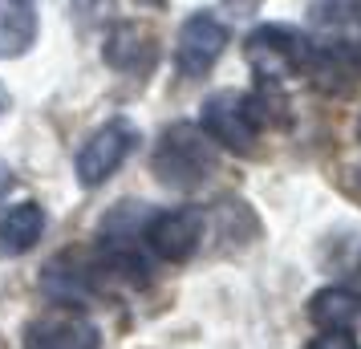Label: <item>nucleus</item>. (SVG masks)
<instances>
[{
	"mask_svg": "<svg viewBox=\"0 0 361 349\" xmlns=\"http://www.w3.org/2000/svg\"><path fill=\"white\" fill-rule=\"evenodd\" d=\"M37 41L33 0H0V57H20Z\"/></svg>",
	"mask_w": 361,
	"mask_h": 349,
	"instance_id": "f8f14e48",
	"label": "nucleus"
},
{
	"mask_svg": "<svg viewBox=\"0 0 361 349\" xmlns=\"http://www.w3.org/2000/svg\"><path fill=\"white\" fill-rule=\"evenodd\" d=\"M309 349H361L353 341V333H337V329H325L321 337H312Z\"/></svg>",
	"mask_w": 361,
	"mask_h": 349,
	"instance_id": "4468645a",
	"label": "nucleus"
},
{
	"mask_svg": "<svg viewBox=\"0 0 361 349\" xmlns=\"http://www.w3.org/2000/svg\"><path fill=\"white\" fill-rule=\"evenodd\" d=\"M134 4H142V8H163L166 0H134Z\"/></svg>",
	"mask_w": 361,
	"mask_h": 349,
	"instance_id": "dca6fc26",
	"label": "nucleus"
},
{
	"mask_svg": "<svg viewBox=\"0 0 361 349\" xmlns=\"http://www.w3.org/2000/svg\"><path fill=\"white\" fill-rule=\"evenodd\" d=\"M219 166V147L207 134L199 130L195 122H175L171 130H163L159 147L150 154V171L154 179L175 191H195L215 175Z\"/></svg>",
	"mask_w": 361,
	"mask_h": 349,
	"instance_id": "f257e3e1",
	"label": "nucleus"
},
{
	"mask_svg": "<svg viewBox=\"0 0 361 349\" xmlns=\"http://www.w3.org/2000/svg\"><path fill=\"white\" fill-rule=\"evenodd\" d=\"M147 244L154 256H163L171 264L191 260L203 240V212L199 207H175V212H159L147 219Z\"/></svg>",
	"mask_w": 361,
	"mask_h": 349,
	"instance_id": "0eeeda50",
	"label": "nucleus"
},
{
	"mask_svg": "<svg viewBox=\"0 0 361 349\" xmlns=\"http://www.w3.org/2000/svg\"><path fill=\"white\" fill-rule=\"evenodd\" d=\"M13 179H17V175H13V166H8L4 159H0V200L8 195V187H13Z\"/></svg>",
	"mask_w": 361,
	"mask_h": 349,
	"instance_id": "2eb2a0df",
	"label": "nucleus"
},
{
	"mask_svg": "<svg viewBox=\"0 0 361 349\" xmlns=\"http://www.w3.org/2000/svg\"><path fill=\"white\" fill-rule=\"evenodd\" d=\"M312 37L296 33L288 25H264L247 37V61L260 73V82H288L309 69Z\"/></svg>",
	"mask_w": 361,
	"mask_h": 349,
	"instance_id": "7ed1b4c3",
	"label": "nucleus"
},
{
	"mask_svg": "<svg viewBox=\"0 0 361 349\" xmlns=\"http://www.w3.org/2000/svg\"><path fill=\"white\" fill-rule=\"evenodd\" d=\"M106 66H114L118 73H138V78H147L154 61H159V41L142 29V25H134V20H118L110 37H106Z\"/></svg>",
	"mask_w": 361,
	"mask_h": 349,
	"instance_id": "1a4fd4ad",
	"label": "nucleus"
},
{
	"mask_svg": "<svg viewBox=\"0 0 361 349\" xmlns=\"http://www.w3.org/2000/svg\"><path fill=\"white\" fill-rule=\"evenodd\" d=\"M73 4V13H78V20H82L85 29L90 25H102V20L114 13V0H69Z\"/></svg>",
	"mask_w": 361,
	"mask_h": 349,
	"instance_id": "ddd939ff",
	"label": "nucleus"
},
{
	"mask_svg": "<svg viewBox=\"0 0 361 349\" xmlns=\"http://www.w3.org/2000/svg\"><path fill=\"white\" fill-rule=\"evenodd\" d=\"M98 345H102L98 325L90 317L73 313V309H53L25 329V349H98Z\"/></svg>",
	"mask_w": 361,
	"mask_h": 349,
	"instance_id": "6e6552de",
	"label": "nucleus"
},
{
	"mask_svg": "<svg viewBox=\"0 0 361 349\" xmlns=\"http://www.w3.org/2000/svg\"><path fill=\"white\" fill-rule=\"evenodd\" d=\"M312 45L345 57H361V0H312L309 4Z\"/></svg>",
	"mask_w": 361,
	"mask_h": 349,
	"instance_id": "423d86ee",
	"label": "nucleus"
},
{
	"mask_svg": "<svg viewBox=\"0 0 361 349\" xmlns=\"http://www.w3.org/2000/svg\"><path fill=\"white\" fill-rule=\"evenodd\" d=\"M8 110V94H4V85H0V114Z\"/></svg>",
	"mask_w": 361,
	"mask_h": 349,
	"instance_id": "f3484780",
	"label": "nucleus"
},
{
	"mask_svg": "<svg viewBox=\"0 0 361 349\" xmlns=\"http://www.w3.org/2000/svg\"><path fill=\"white\" fill-rule=\"evenodd\" d=\"M357 61H361V57H357Z\"/></svg>",
	"mask_w": 361,
	"mask_h": 349,
	"instance_id": "6ab92c4d",
	"label": "nucleus"
},
{
	"mask_svg": "<svg viewBox=\"0 0 361 349\" xmlns=\"http://www.w3.org/2000/svg\"><path fill=\"white\" fill-rule=\"evenodd\" d=\"M45 232V207L41 203H17L0 216V256H25L37 248Z\"/></svg>",
	"mask_w": 361,
	"mask_h": 349,
	"instance_id": "9d476101",
	"label": "nucleus"
},
{
	"mask_svg": "<svg viewBox=\"0 0 361 349\" xmlns=\"http://www.w3.org/2000/svg\"><path fill=\"white\" fill-rule=\"evenodd\" d=\"M138 142V130H134L126 118H110L106 126L85 138V147L78 150V179L82 187H102L118 166L126 163V154Z\"/></svg>",
	"mask_w": 361,
	"mask_h": 349,
	"instance_id": "20e7f679",
	"label": "nucleus"
},
{
	"mask_svg": "<svg viewBox=\"0 0 361 349\" xmlns=\"http://www.w3.org/2000/svg\"><path fill=\"white\" fill-rule=\"evenodd\" d=\"M264 106L256 94H235V90H219L203 102V114H199V130L212 138L215 147H228L235 154H252L260 142V126Z\"/></svg>",
	"mask_w": 361,
	"mask_h": 349,
	"instance_id": "f03ea898",
	"label": "nucleus"
},
{
	"mask_svg": "<svg viewBox=\"0 0 361 349\" xmlns=\"http://www.w3.org/2000/svg\"><path fill=\"white\" fill-rule=\"evenodd\" d=\"M309 317L321 329H337V333L361 329V293H353V288H321L309 300Z\"/></svg>",
	"mask_w": 361,
	"mask_h": 349,
	"instance_id": "9b49d317",
	"label": "nucleus"
},
{
	"mask_svg": "<svg viewBox=\"0 0 361 349\" xmlns=\"http://www.w3.org/2000/svg\"><path fill=\"white\" fill-rule=\"evenodd\" d=\"M357 134H361V122H357Z\"/></svg>",
	"mask_w": 361,
	"mask_h": 349,
	"instance_id": "a211bd4d",
	"label": "nucleus"
},
{
	"mask_svg": "<svg viewBox=\"0 0 361 349\" xmlns=\"http://www.w3.org/2000/svg\"><path fill=\"white\" fill-rule=\"evenodd\" d=\"M228 49V25L212 13H195L183 20L179 41H175V66L183 78H203Z\"/></svg>",
	"mask_w": 361,
	"mask_h": 349,
	"instance_id": "39448f33",
	"label": "nucleus"
}]
</instances>
